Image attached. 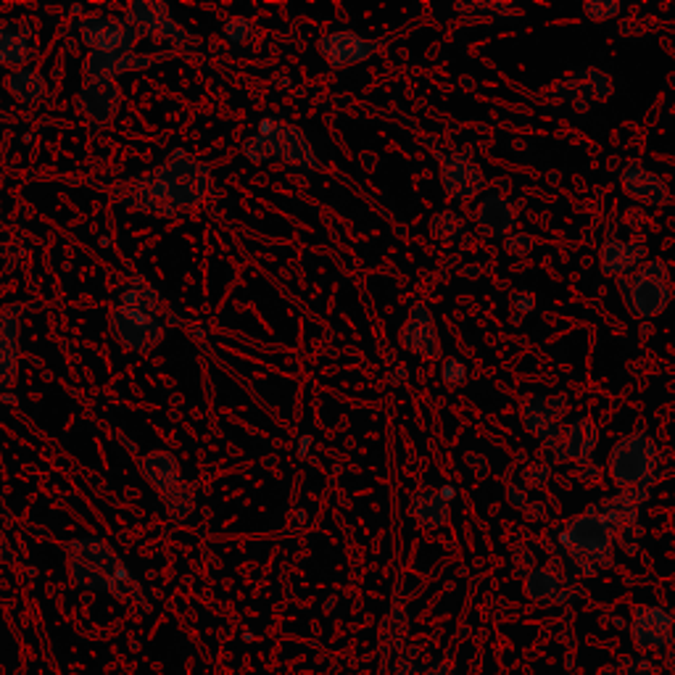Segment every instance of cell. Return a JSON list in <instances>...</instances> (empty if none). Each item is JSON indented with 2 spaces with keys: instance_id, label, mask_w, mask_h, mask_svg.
I'll return each instance as SVG.
<instances>
[{
  "instance_id": "obj_35",
  "label": "cell",
  "mask_w": 675,
  "mask_h": 675,
  "mask_svg": "<svg viewBox=\"0 0 675 675\" xmlns=\"http://www.w3.org/2000/svg\"><path fill=\"white\" fill-rule=\"evenodd\" d=\"M309 449H311V435H302V439H298V456L309 454Z\"/></svg>"
},
{
  "instance_id": "obj_3",
  "label": "cell",
  "mask_w": 675,
  "mask_h": 675,
  "mask_svg": "<svg viewBox=\"0 0 675 675\" xmlns=\"http://www.w3.org/2000/svg\"><path fill=\"white\" fill-rule=\"evenodd\" d=\"M660 449L649 433H634L617 441L610 454V475L621 491H649L658 472Z\"/></svg>"
},
{
  "instance_id": "obj_39",
  "label": "cell",
  "mask_w": 675,
  "mask_h": 675,
  "mask_svg": "<svg viewBox=\"0 0 675 675\" xmlns=\"http://www.w3.org/2000/svg\"><path fill=\"white\" fill-rule=\"evenodd\" d=\"M402 675H409V673H402Z\"/></svg>"
},
{
  "instance_id": "obj_13",
  "label": "cell",
  "mask_w": 675,
  "mask_h": 675,
  "mask_svg": "<svg viewBox=\"0 0 675 675\" xmlns=\"http://www.w3.org/2000/svg\"><path fill=\"white\" fill-rule=\"evenodd\" d=\"M643 256H647V246L636 241H617L612 237L602 246V254H599V265H602V272L608 278L621 280L628 272L639 270L643 265Z\"/></svg>"
},
{
  "instance_id": "obj_27",
  "label": "cell",
  "mask_w": 675,
  "mask_h": 675,
  "mask_svg": "<svg viewBox=\"0 0 675 675\" xmlns=\"http://www.w3.org/2000/svg\"><path fill=\"white\" fill-rule=\"evenodd\" d=\"M24 56H27V48H24L22 37L0 35V61H14V64H22Z\"/></svg>"
},
{
  "instance_id": "obj_23",
  "label": "cell",
  "mask_w": 675,
  "mask_h": 675,
  "mask_svg": "<svg viewBox=\"0 0 675 675\" xmlns=\"http://www.w3.org/2000/svg\"><path fill=\"white\" fill-rule=\"evenodd\" d=\"M552 480V465L549 462H536L523 470V486L525 489H543Z\"/></svg>"
},
{
  "instance_id": "obj_2",
  "label": "cell",
  "mask_w": 675,
  "mask_h": 675,
  "mask_svg": "<svg viewBox=\"0 0 675 675\" xmlns=\"http://www.w3.org/2000/svg\"><path fill=\"white\" fill-rule=\"evenodd\" d=\"M612 525L599 515L597 506L586 515L573 517L560 533V543L570 554L575 565L584 573H597V567H608L612 562Z\"/></svg>"
},
{
  "instance_id": "obj_37",
  "label": "cell",
  "mask_w": 675,
  "mask_h": 675,
  "mask_svg": "<svg viewBox=\"0 0 675 675\" xmlns=\"http://www.w3.org/2000/svg\"><path fill=\"white\" fill-rule=\"evenodd\" d=\"M0 560H11V552H9V549H5L3 539H0Z\"/></svg>"
},
{
  "instance_id": "obj_11",
  "label": "cell",
  "mask_w": 675,
  "mask_h": 675,
  "mask_svg": "<svg viewBox=\"0 0 675 675\" xmlns=\"http://www.w3.org/2000/svg\"><path fill=\"white\" fill-rule=\"evenodd\" d=\"M623 191L628 193L630 198L636 201L647 204V206H665L671 204V187L665 185V180H660L658 174L649 172L647 167L639 164V161H630L625 164L621 174Z\"/></svg>"
},
{
  "instance_id": "obj_8",
  "label": "cell",
  "mask_w": 675,
  "mask_h": 675,
  "mask_svg": "<svg viewBox=\"0 0 675 675\" xmlns=\"http://www.w3.org/2000/svg\"><path fill=\"white\" fill-rule=\"evenodd\" d=\"M441 183L454 201H472L486 191V174L467 154H441Z\"/></svg>"
},
{
  "instance_id": "obj_6",
  "label": "cell",
  "mask_w": 675,
  "mask_h": 675,
  "mask_svg": "<svg viewBox=\"0 0 675 675\" xmlns=\"http://www.w3.org/2000/svg\"><path fill=\"white\" fill-rule=\"evenodd\" d=\"M570 402H567L565 393L560 396H525L520 404V417L525 430H528L533 439H541L543 443L557 439L562 433V420L567 417Z\"/></svg>"
},
{
  "instance_id": "obj_31",
  "label": "cell",
  "mask_w": 675,
  "mask_h": 675,
  "mask_svg": "<svg viewBox=\"0 0 675 675\" xmlns=\"http://www.w3.org/2000/svg\"><path fill=\"white\" fill-rule=\"evenodd\" d=\"M504 248L510 256H530L533 254V237L525 233H512L504 237Z\"/></svg>"
},
{
  "instance_id": "obj_14",
  "label": "cell",
  "mask_w": 675,
  "mask_h": 675,
  "mask_svg": "<svg viewBox=\"0 0 675 675\" xmlns=\"http://www.w3.org/2000/svg\"><path fill=\"white\" fill-rule=\"evenodd\" d=\"M673 617L660 608H639L634 621V639L641 649H658L671 643Z\"/></svg>"
},
{
  "instance_id": "obj_16",
  "label": "cell",
  "mask_w": 675,
  "mask_h": 675,
  "mask_svg": "<svg viewBox=\"0 0 675 675\" xmlns=\"http://www.w3.org/2000/svg\"><path fill=\"white\" fill-rule=\"evenodd\" d=\"M114 328L122 335V341L133 348L154 346L161 335V328L156 324L154 317L143 315V311H119Z\"/></svg>"
},
{
  "instance_id": "obj_7",
  "label": "cell",
  "mask_w": 675,
  "mask_h": 675,
  "mask_svg": "<svg viewBox=\"0 0 675 675\" xmlns=\"http://www.w3.org/2000/svg\"><path fill=\"white\" fill-rule=\"evenodd\" d=\"M317 48H320L322 59L333 69H348L372 59L383 48V40H370V37H361L359 33H352V29H341V33L322 35Z\"/></svg>"
},
{
  "instance_id": "obj_32",
  "label": "cell",
  "mask_w": 675,
  "mask_h": 675,
  "mask_svg": "<svg viewBox=\"0 0 675 675\" xmlns=\"http://www.w3.org/2000/svg\"><path fill=\"white\" fill-rule=\"evenodd\" d=\"M224 35H228L233 42L248 40V35H251V24H248V19L235 16V19H230L228 27H224Z\"/></svg>"
},
{
  "instance_id": "obj_15",
  "label": "cell",
  "mask_w": 675,
  "mask_h": 675,
  "mask_svg": "<svg viewBox=\"0 0 675 675\" xmlns=\"http://www.w3.org/2000/svg\"><path fill=\"white\" fill-rule=\"evenodd\" d=\"M515 224H517V211L506 198L489 196L478 206V228L483 235L506 237L512 235Z\"/></svg>"
},
{
  "instance_id": "obj_38",
  "label": "cell",
  "mask_w": 675,
  "mask_h": 675,
  "mask_svg": "<svg viewBox=\"0 0 675 675\" xmlns=\"http://www.w3.org/2000/svg\"><path fill=\"white\" fill-rule=\"evenodd\" d=\"M430 675H449L446 671H439V673H430Z\"/></svg>"
},
{
  "instance_id": "obj_24",
  "label": "cell",
  "mask_w": 675,
  "mask_h": 675,
  "mask_svg": "<svg viewBox=\"0 0 675 675\" xmlns=\"http://www.w3.org/2000/svg\"><path fill=\"white\" fill-rule=\"evenodd\" d=\"M441 380L449 385V389H459V385L467 383V365L462 359H446L441 365Z\"/></svg>"
},
{
  "instance_id": "obj_4",
  "label": "cell",
  "mask_w": 675,
  "mask_h": 675,
  "mask_svg": "<svg viewBox=\"0 0 675 675\" xmlns=\"http://www.w3.org/2000/svg\"><path fill=\"white\" fill-rule=\"evenodd\" d=\"M621 291L628 309L639 320H654L671 306V270H667L665 261H647V265L639 267V272H636L630 283L621 280Z\"/></svg>"
},
{
  "instance_id": "obj_18",
  "label": "cell",
  "mask_w": 675,
  "mask_h": 675,
  "mask_svg": "<svg viewBox=\"0 0 675 675\" xmlns=\"http://www.w3.org/2000/svg\"><path fill=\"white\" fill-rule=\"evenodd\" d=\"M116 106V90L111 83H96L83 93V109L87 114L106 119Z\"/></svg>"
},
{
  "instance_id": "obj_5",
  "label": "cell",
  "mask_w": 675,
  "mask_h": 675,
  "mask_svg": "<svg viewBox=\"0 0 675 675\" xmlns=\"http://www.w3.org/2000/svg\"><path fill=\"white\" fill-rule=\"evenodd\" d=\"M259 135L265 137L267 146H270L272 159H283L287 164L309 169V172L322 169L315 148H311L309 137H306L296 124L280 122V119H261Z\"/></svg>"
},
{
  "instance_id": "obj_34",
  "label": "cell",
  "mask_w": 675,
  "mask_h": 675,
  "mask_svg": "<svg viewBox=\"0 0 675 675\" xmlns=\"http://www.w3.org/2000/svg\"><path fill=\"white\" fill-rule=\"evenodd\" d=\"M467 465H470V470L478 475V478H486V475L491 472L489 459H486V456H480V454H467Z\"/></svg>"
},
{
  "instance_id": "obj_26",
  "label": "cell",
  "mask_w": 675,
  "mask_h": 675,
  "mask_svg": "<svg viewBox=\"0 0 675 675\" xmlns=\"http://www.w3.org/2000/svg\"><path fill=\"white\" fill-rule=\"evenodd\" d=\"M456 11H459V14H467V11H472V14H486L491 19H499V16L515 14L517 9H512V5H506V3H459L456 5Z\"/></svg>"
},
{
  "instance_id": "obj_20",
  "label": "cell",
  "mask_w": 675,
  "mask_h": 675,
  "mask_svg": "<svg viewBox=\"0 0 675 675\" xmlns=\"http://www.w3.org/2000/svg\"><path fill=\"white\" fill-rule=\"evenodd\" d=\"M525 591H528V597L536 599V602H549V599L557 597L560 591L557 575L549 570H533L528 575V580H525Z\"/></svg>"
},
{
  "instance_id": "obj_29",
  "label": "cell",
  "mask_w": 675,
  "mask_h": 675,
  "mask_svg": "<svg viewBox=\"0 0 675 675\" xmlns=\"http://www.w3.org/2000/svg\"><path fill=\"white\" fill-rule=\"evenodd\" d=\"M586 83H589L593 98H610L612 90H615L610 74L599 72V69H589V72H586Z\"/></svg>"
},
{
  "instance_id": "obj_33",
  "label": "cell",
  "mask_w": 675,
  "mask_h": 675,
  "mask_svg": "<svg viewBox=\"0 0 675 675\" xmlns=\"http://www.w3.org/2000/svg\"><path fill=\"white\" fill-rule=\"evenodd\" d=\"M506 502H510L512 506H515V510H525V506L530 504L528 489H525V486L510 483V486H506Z\"/></svg>"
},
{
  "instance_id": "obj_1",
  "label": "cell",
  "mask_w": 675,
  "mask_h": 675,
  "mask_svg": "<svg viewBox=\"0 0 675 675\" xmlns=\"http://www.w3.org/2000/svg\"><path fill=\"white\" fill-rule=\"evenodd\" d=\"M69 565H72V578L77 586L93 591H109L116 599H124V602H130V599L143 602V591L137 580L103 541L85 539L72 543V562Z\"/></svg>"
},
{
  "instance_id": "obj_36",
  "label": "cell",
  "mask_w": 675,
  "mask_h": 675,
  "mask_svg": "<svg viewBox=\"0 0 675 675\" xmlns=\"http://www.w3.org/2000/svg\"><path fill=\"white\" fill-rule=\"evenodd\" d=\"M539 506V510H528V517L530 520H543V517H547V510H543V504H536Z\"/></svg>"
},
{
  "instance_id": "obj_30",
  "label": "cell",
  "mask_w": 675,
  "mask_h": 675,
  "mask_svg": "<svg viewBox=\"0 0 675 675\" xmlns=\"http://www.w3.org/2000/svg\"><path fill=\"white\" fill-rule=\"evenodd\" d=\"M243 154H246L251 161H256V164H265V161L272 159L270 146H267V140L259 133L251 135L246 143H243Z\"/></svg>"
},
{
  "instance_id": "obj_28",
  "label": "cell",
  "mask_w": 675,
  "mask_h": 675,
  "mask_svg": "<svg viewBox=\"0 0 675 675\" xmlns=\"http://www.w3.org/2000/svg\"><path fill=\"white\" fill-rule=\"evenodd\" d=\"M512 311H515V324L523 322V317L536 311V293L533 291H515L512 293Z\"/></svg>"
},
{
  "instance_id": "obj_19",
  "label": "cell",
  "mask_w": 675,
  "mask_h": 675,
  "mask_svg": "<svg viewBox=\"0 0 675 675\" xmlns=\"http://www.w3.org/2000/svg\"><path fill=\"white\" fill-rule=\"evenodd\" d=\"M143 472H146V478L154 480L156 489H172V483L177 480L174 459H169L164 454H156L151 459L143 462Z\"/></svg>"
},
{
  "instance_id": "obj_9",
  "label": "cell",
  "mask_w": 675,
  "mask_h": 675,
  "mask_svg": "<svg viewBox=\"0 0 675 675\" xmlns=\"http://www.w3.org/2000/svg\"><path fill=\"white\" fill-rule=\"evenodd\" d=\"M402 346L425 361L441 359V338L435 315L428 304H415L402 328Z\"/></svg>"
},
{
  "instance_id": "obj_25",
  "label": "cell",
  "mask_w": 675,
  "mask_h": 675,
  "mask_svg": "<svg viewBox=\"0 0 675 675\" xmlns=\"http://www.w3.org/2000/svg\"><path fill=\"white\" fill-rule=\"evenodd\" d=\"M584 11L591 22H608V19H615L621 14V3H615V0H589V3L584 5Z\"/></svg>"
},
{
  "instance_id": "obj_21",
  "label": "cell",
  "mask_w": 675,
  "mask_h": 675,
  "mask_svg": "<svg viewBox=\"0 0 675 675\" xmlns=\"http://www.w3.org/2000/svg\"><path fill=\"white\" fill-rule=\"evenodd\" d=\"M9 87L22 98V101H35V98L42 93V79L33 72H19L9 79Z\"/></svg>"
},
{
  "instance_id": "obj_22",
  "label": "cell",
  "mask_w": 675,
  "mask_h": 675,
  "mask_svg": "<svg viewBox=\"0 0 675 675\" xmlns=\"http://www.w3.org/2000/svg\"><path fill=\"white\" fill-rule=\"evenodd\" d=\"M462 228H465L462 217L454 214V211H441V214H435L433 222H430V230L439 237H446V241L449 237H459Z\"/></svg>"
},
{
  "instance_id": "obj_10",
  "label": "cell",
  "mask_w": 675,
  "mask_h": 675,
  "mask_svg": "<svg viewBox=\"0 0 675 675\" xmlns=\"http://www.w3.org/2000/svg\"><path fill=\"white\" fill-rule=\"evenodd\" d=\"M599 443V430L589 417H580V420L570 422V428L565 433H560L557 439L543 443V452L549 454V465H557V462H586L593 454Z\"/></svg>"
},
{
  "instance_id": "obj_12",
  "label": "cell",
  "mask_w": 675,
  "mask_h": 675,
  "mask_svg": "<svg viewBox=\"0 0 675 675\" xmlns=\"http://www.w3.org/2000/svg\"><path fill=\"white\" fill-rule=\"evenodd\" d=\"M83 35L87 46L101 53H122L133 46V29L116 19H87L83 24Z\"/></svg>"
},
{
  "instance_id": "obj_17",
  "label": "cell",
  "mask_w": 675,
  "mask_h": 675,
  "mask_svg": "<svg viewBox=\"0 0 675 675\" xmlns=\"http://www.w3.org/2000/svg\"><path fill=\"white\" fill-rule=\"evenodd\" d=\"M449 504L452 502L443 499L441 489H425L415 493V499H412V512H415L417 523H420L422 528L435 530L449 523V515H452V506Z\"/></svg>"
}]
</instances>
